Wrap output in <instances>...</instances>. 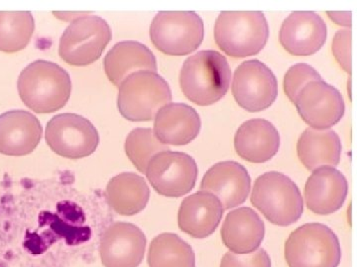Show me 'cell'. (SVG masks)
<instances>
[{"label":"cell","mask_w":357,"mask_h":267,"mask_svg":"<svg viewBox=\"0 0 357 267\" xmlns=\"http://www.w3.org/2000/svg\"><path fill=\"white\" fill-rule=\"evenodd\" d=\"M230 79L231 70L222 54L201 51L185 60L180 86L188 99L199 106H208L227 95Z\"/></svg>","instance_id":"cell-1"},{"label":"cell","mask_w":357,"mask_h":267,"mask_svg":"<svg viewBox=\"0 0 357 267\" xmlns=\"http://www.w3.org/2000/svg\"><path fill=\"white\" fill-rule=\"evenodd\" d=\"M17 86L26 106L41 114L63 108L72 92L69 74L58 65L46 60H36L23 70Z\"/></svg>","instance_id":"cell-2"},{"label":"cell","mask_w":357,"mask_h":267,"mask_svg":"<svg viewBox=\"0 0 357 267\" xmlns=\"http://www.w3.org/2000/svg\"><path fill=\"white\" fill-rule=\"evenodd\" d=\"M269 38V26L259 11H225L215 25V39L230 57L257 55Z\"/></svg>","instance_id":"cell-3"},{"label":"cell","mask_w":357,"mask_h":267,"mask_svg":"<svg viewBox=\"0 0 357 267\" xmlns=\"http://www.w3.org/2000/svg\"><path fill=\"white\" fill-rule=\"evenodd\" d=\"M251 204L279 227L290 226L304 212L300 189L290 177L278 172L264 173L255 180Z\"/></svg>","instance_id":"cell-4"},{"label":"cell","mask_w":357,"mask_h":267,"mask_svg":"<svg viewBox=\"0 0 357 267\" xmlns=\"http://www.w3.org/2000/svg\"><path fill=\"white\" fill-rule=\"evenodd\" d=\"M289 267H337L342 248L332 229L321 222H307L296 229L285 243Z\"/></svg>","instance_id":"cell-5"},{"label":"cell","mask_w":357,"mask_h":267,"mask_svg":"<svg viewBox=\"0 0 357 267\" xmlns=\"http://www.w3.org/2000/svg\"><path fill=\"white\" fill-rule=\"evenodd\" d=\"M119 88L117 106L129 121H151L172 100L170 86L157 72H134Z\"/></svg>","instance_id":"cell-6"},{"label":"cell","mask_w":357,"mask_h":267,"mask_svg":"<svg viewBox=\"0 0 357 267\" xmlns=\"http://www.w3.org/2000/svg\"><path fill=\"white\" fill-rule=\"evenodd\" d=\"M150 39L165 55H189L203 42L204 22L198 14L191 11H163L152 21Z\"/></svg>","instance_id":"cell-7"},{"label":"cell","mask_w":357,"mask_h":267,"mask_svg":"<svg viewBox=\"0 0 357 267\" xmlns=\"http://www.w3.org/2000/svg\"><path fill=\"white\" fill-rule=\"evenodd\" d=\"M112 40V30L102 18L86 15L73 21L63 33L59 55L76 67L93 64L102 57Z\"/></svg>","instance_id":"cell-8"},{"label":"cell","mask_w":357,"mask_h":267,"mask_svg":"<svg viewBox=\"0 0 357 267\" xmlns=\"http://www.w3.org/2000/svg\"><path fill=\"white\" fill-rule=\"evenodd\" d=\"M45 139L54 153L67 159H83L95 153L100 142L98 131L79 115L53 117L47 125Z\"/></svg>","instance_id":"cell-9"},{"label":"cell","mask_w":357,"mask_h":267,"mask_svg":"<svg viewBox=\"0 0 357 267\" xmlns=\"http://www.w3.org/2000/svg\"><path fill=\"white\" fill-rule=\"evenodd\" d=\"M198 165L191 156L181 152H162L148 163L146 177L154 191L165 197H181L196 185Z\"/></svg>","instance_id":"cell-10"},{"label":"cell","mask_w":357,"mask_h":267,"mask_svg":"<svg viewBox=\"0 0 357 267\" xmlns=\"http://www.w3.org/2000/svg\"><path fill=\"white\" fill-rule=\"evenodd\" d=\"M232 95L237 104L246 111H263L276 100L278 95L276 76L262 62L246 60L234 72Z\"/></svg>","instance_id":"cell-11"},{"label":"cell","mask_w":357,"mask_h":267,"mask_svg":"<svg viewBox=\"0 0 357 267\" xmlns=\"http://www.w3.org/2000/svg\"><path fill=\"white\" fill-rule=\"evenodd\" d=\"M294 103L303 120L318 130L335 125L345 112L344 98L340 91L324 81L307 83Z\"/></svg>","instance_id":"cell-12"},{"label":"cell","mask_w":357,"mask_h":267,"mask_svg":"<svg viewBox=\"0 0 357 267\" xmlns=\"http://www.w3.org/2000/svg\"><path fill=\"white\" fill-rule=\"evenodd\" d=\"M146 245V236L137 226L114 222L100 238V259L105 267H138L144 259Z\"/></svg>","instance_id":"cell-13"},{"label":"cell","mask_w":357,"mask_h":267,"mask_svg":"<svg viewBox=\"0 0 357 267\" xmlns=\"http://www.w3.org/2000/svg\"><path fill=\"white\" fill-rule=\"evenodd\" d=\"M326 36V25L321 16L310 11H297L284 21L279 40L291 55L312 56L321 50Z\"/></svg>","instance_id":"cell-14"},{"label":"cell","mask_w":357,"mask_h":267,"mask_svg":"<svg viewBox=\"0 0 357 267\" xmlns=\"http://www.w3.org/2000/svg\"><path fill=\"white\" fill-rule=\"evenodd\" d=\"M201 188L217 196L223 209L229 210L245 202L251 189V178L241 163L222 161L206 172Z\"/></svg>","instance_id":"cell-15"},{"label":"cell","mask_w":357,"mask_h":267,"mask_svg":"<svg viewBox=\"0 0 357 267\" xmlns=\"http://www.w3.org/2000/svg\"><path fill=\"white\" fill-rule=\"evenodd\" d=\"M223 209L220 199L210 192L201 191L188 196L178 213L181 231L194 238H206L213 235L222 221Z\"/></svg>","instance_id":"cell-16"},{"label":"cell","mask_w":357,"mask_h":267,"mask_svg":"<svg viewBox=\"0 0 357 267\" xmlns=\"http://www.w3.org/2000/svg\"><path fill=\"white\" fill-rule=\"evenodd\" d=\"M349 192L347 178L332 166L314 170L305 186L307 209L318 215H330L344 205Z\"/></svg>","instance_id":"cell-17"},{"label":"cell","mask_w":357,"mask_h":267,"mask_svg":"<svg viewBox=\"0 0 357 267\" xmlns=\"http://www.w3.org/2000/svg\"><path fill=\"white\" fill-rule=\"evenodd\" d=\"M41 137V124L30 112L14 110L0 115V153L10 156L31 154Z\"/></svg>","instance_id":"cell-18"},{"label":"cell","mask_w":357,"mask_h":267,"mask_svg":"<svg viewBox=\"0 0 357 267\" xmlns=\"http://www.w3.org/2000/svg\"><path fill=\"white\" fill-rule=\"evenodd\" d=\"M154 119L155 136L167 146L190 144L201 131L198 112L185 103H169L157 112Z\"/></svg>","instance_id":"cell-19"},{"label":"cell","mask_w":357,"mask_h":267,"mask_svg":"<svg viewBox=\"0 0 357 267\" xmlns=\"http://www.w3.org/2000/svg\"><path fill=\"white\" fill-rule=\"evenodd\" d=\"M234 147L244 161L253 163H266L278 153L280 135L269 121L251 119L244 122L237 130Z\"/></svg>","instance_id":"cell-20"},{"label":"cell","mask_w":357,"mask_h":267,"mask_svg":"<svg viewBox=\"0 0 357 267\" xmlns=\"http://www.w3.org/2000/svg\"><path fill=\"white\" fill-rule=\"evenodd\" d=\"M222 240L230 252L248 254L256 252L265 236V225L259 215L249 207L227 214L222 224Z\"/></svg>","instance_id":"cell-21"},{"label":"cell","mask_w":357,"mask_h":267,"mask_svg":"<svg viewBox=\"0 0 357 267\" xmlns=\"http://www.w3.org/2000/svg\"><path fill=\"white\" fill-rule=\"evenodd\" d=\"M107 76L114 86L137 72H157V60L151 51L135 41L115 44L103 60Z\"/></svg>","instance_id":"cell-22"},{"label":"cell","mask_w":357,"mask_h":267,"mask_svg":"<svg viewBox=\"0 0 357 267\" xmlns=\"http://www.w3.org/2000/svg\"><path fill=\"white\" fill-rule=\"evenodd\" d=\"M297 153L301 163L312 172L323 166L335 168L342 156V142L335 131L307 128L298 140Z\"/></svg>","instance_id":"cell-23"},{"label":"cell","mask_w":357,"mask_h":267,"mask_svg":"<svg viewBox=\"0 0 357 267\" xmlns=\"http://www.w3.org/2000/svg\"><path fill=\"white\" fill-rule=\"evenodd\" d=\"M110 207L117 214L133 216L145 209L150 198V189L144 178L133 172L116 175L107 187Z\"/></svg>","instance_id":"cell-24"},{"label":"cell","mask_w":357,"mask_h":267,"mask_svg":"<svg viewBox=\"0 0 357 267\" xmlns=\"http://www.w3.org/2000/svg\"><path fill=\"white\" fill-rule=\"evenodd\" d=\"M147 261L149 267H196V255L180 236L164 233L150 243Z\"/></svg>","instance_id":"cell-25"},{"label":"cell","mask_w":357,"mask_h":267,"mask_svg":"<svg viewBox=\"0 0 357 267\" xmlns=\"http://www.w3.org/2000/svg\"><path fill=\"white\" fill-rule=\"evenodd\" d=\"M30 13H0V51L16 53L26 48L34 32Z\"/></svg>","instance_id":"cell-26"},{"label":"cell","mask_w":357,"mask_h":267,"mask_svg":"<svg viewBox=\"0 0 357 267\" xmlns=\"http://www.w3.org/2000/svg\"><path fill=\"white\" fill-rule=\"evenodd\" d=\"M124 149L138 172L145 173L150 161L156 154L169 151V146L160 142L151 129L137 128L126 138Z\"/></svg>","instance_id":"cell-27"},{"label":"cell","mask_w":357,"mask_h":267,"mask_svg":"<svg viewBox=\"0 0 357 267\" xmlns=\"http://www.w3.org/2000/svg\"><path fill=\"white\" fill-rule=\"evenodd\" d=\"M323 81L321 74L307 64H297L291 67L284 77V90L289 99L294 103L301 90L312 81Z\"/></svg>","instance_id":"cell-28"},{"label":"cell","mask_w":357,"mask_h":267,"mask_svg":"<svg viewBox=\"0 0 357 267\" xmlns=\"http://www.w3.org/2000/svg\"><path fill=\"white\" fill-rule=\"evenodd\" d=\"M220 267H271V259L264 248L248 254L229 252L223 255Z\"/></svg>","instance_id":"cell-29"},{"label":"cell","mask_w":357,"mask_h":267,"mask_svg":"<svg viewBox=\"0 0 357 267\" xmlns=\"http://www.w3.org/2000/svg\"><path fill=\"white\" fill-rule=\"evenodd\" d=\"M352 32L351 29L340 30L333 40V53L345 72L351 74Z\"/></svg>","instance_id":"cell-30"},{"label":"cell","mask_w":357,"mask_h":267,"mask_svg":"<svg viewBox=\"0 0 357 267\" xmlns=\"http://www.w3.org/2000/svg\"><path fill=\"white\" fill-rule=\"evenodd\" d=\"M351 13H333L328 11V15L333 21H335L337 25L345 26V27H351L352 15Z\"/></svg>","instance_id":"cell-31"},{"label":"cell","mask_w":357,"mask_h":267,"mask_svg":"<svg viewBox=\"0 0 357 267\" xmlns=\"http://www.w3.org/2000/svg\"><path fill=\"white\" fill-rule=\"evenodd\" d=\"M54 15L56 17L59 18L61 20L70 21V22H73V21L79 19V18L84 17V16L89 15V13H54Z\"/></svg>","instance_id":"cell-32"}]
</instances>
